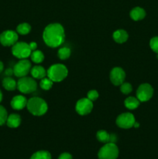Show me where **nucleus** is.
I'll use <instances>...</instances> for the list:
<instances>
[{"label": "nucleus", "mask_w": 158, "mask_h": 159, "mask_svg": "<svg viewBox=\"0 0 158 159\" xmlns=\"http://www.w3.org/2000/svg\"><path fill=\"white\" fill-rule=\"evenodd\" d=\"M43 39L45 43L50 48H57L64 43L65 39L64 30L60 23H51L43 30Z\"/></svg>", "instance_id": "obj_1"}, {"label": "nucleus", "mask_w": 158, "mask_h": 159, "mask_svg": "<svg viewBox=\"0 0 158 159\" xmlns=\"http://www.w3.org/2000/svg\"><path fill=\"white\" fill-rule=\"evenodd\" d=\"M29 113L34 116H40L45 114L47 111V104L43 99L39 97H33L27 101L26 104Z\"/></svg>", "instance_id": "obj_2"}, {"label": "nucleus", "mask_w": 158, "mask_h": 159, "mask_svg": "<svg viewBox=\"0 0 158 159\" xmlns=\"http://www.w3.org/2000/svg\"><path fill=\"white\" fill-rule=\"evenodd\" d=\"M68 74V68L62 64H55L51 65L46 71V75L54 82L63 81L67 77Z\"/></svg>", "instance_id": "obj_3"}, {"label": "nucleus", "mask_w": 158, "mask_h": 159, "mask_svg": "<svg viewBox=\"0 0 158 159\" xmlns=\"http://www.w3.org/2000/svg\"><path fill=\"white\" fill-rule=\"evenodd\" d=\"M119 156V148L115 143H106L98 153L99 159H116Z\"/></svg>", "instance_id": "obj_4"}, {"label": "nucleus", "mask_w": 158, "mask_h": 159, "mask_svg": "<svg viewBox=\"0 0 158 159\" xmlns=\"http://www.w3.org/2000/svg\"><path fill=\"white\" fill-rule=\"evenodd\" d=\"M37 88V82L33 78L22 77L17 82V89L24 94H29L36 91Z\"/></svg>", "instance_id": "obj_5"}, {"label": "nucleus", "mask_w": 158, "mask_h": 159, "mask_svg": "<svg viewBox=\"0 0 158 159\" xmlns=\"http://www.w3.org/2000/svg\"><path fill=\"white\" fill-rule=\"evenodd\" d=\"M12 53L15 57L20 59H26L29 57L32 53L29 43L26 42H16L12 45Z\"/></svg>", "instance_id": "obj_6"}, {"label": "nucleus", "mask_w": 158, "mask_h": 159, "mask_svg": "<svg viewBox=\"0 0 158 159\" xmlns=\"http://www.w3.org/2000/svg\"><path fill=\"white\" fill-rule=\"evenodd\" d=\"M31 70V63L27 59H21L15 65L13 68V74L16 77H25Z\"/></svg>", "instance_id": "obj_7"}, {"label": "nucleus", "mask_w": 158, "mask_h": 159, "mask_svg": "<svg viewBox=\"0 0 158 159\" xmlns=\"http://www.w3.org/2000/svg\"><path fill=\"white\" fill-rule=\"evenodd\" d=\"M153 95V89L150 84L144 83L139 86L136 91V98L140 102L150 100Z\"/></svg>", "instance_id": "obj_8"}, {"label": "nucleus", "mask_w": 158, "mask_h": 159, "mask_svg": "<svg viewBox=\"0 0 158 159\" xmlns=\"http://www.w3.org/2000/svg\"><path fill=\"white\" fill-rule=\"evenodd\" d=\"M136 120L131 113H124L119 115L116 119V124L123 129H129L133 127Z\"/></svg>", "instance_id": "obj_9"}, {"label": "nucleus", "mask_w": 158, "mask_h": 159, "mask_svg": "<svg viewBox=\"0 0 158 159\" xmlns=\"http://www.w3.org/2000/svg\"><path fill=\"white\" fill-rule=\"evenodd\" d=\"M18 34L13 30H6L0 34V43L5 47L12 46L18 40Z\"/></svg>", "instance_id": "obj_10"}, {"label": "nucleus", "mask_w": 158, "mask_h": 159, "mask_svg": "<svg viewBox=\"0 0 158 159\" xmlns=\"http://www.w3.org/2000/svg\"><path fill=\"white\" fill-rule=\"evenodd\" d=\"M75 109L77 113L81 116L88 114L93 109L92 101L88 98H82L77 102Z\"/></svg>", "instance_id": "obj_11"}, {"label": "nucleus", "mask_w": 158, "mask_h": 159, "mask_svg": "<svg viewBox=\"0 0 158 159\" xmlns=\"http://www.w3.org/2000/svg\"><path fill=\"white\" fill-rule=\"evenodd\" d=\"M125 78V73L122 68L116 67L110 72V80L115 85H120L123 83Z\"/></svg>", "instance_id": "obj_12"}, {"label": "nucleus", "mask_w": 158, "mask_h": 159, "mask_svg": "<svg viewBox=\"0 0 158 159\" xmlns=\"http://www.w3.org/2000/svg\"><path fill=\"white\" fill-rule=\"evenodd\" d=\"M11 107L12 109L15 110H21L24 108L25 107H26V104H27V100H26V97H24L23 96H15L12 98V99L11 100Z\"/></svg>", "instance_id": "obj_13"}, {"label": "nucleus", "mask_w": 158, "mask_h": 159, "mask_svg": "<svg viewBox=\"0 0 158 159\" xmlns=\"http://www.w3.org/2000/svg\"><path fill=\"white\" fill-rule=\"evenodd\" d=\"M98 141H99L102 143H115L116 141V137L115 134H109L107 133L105 130H101L97 132L96 134Z\"/></svg>", "instance_id": "obj_14"}, {"label": "nucleus", "mask_w": 158, "mask_h": 159, "mask_svg": "<svg viewBox=\"0 0 158 159\" xmlns=\"http://www.w3.org/2000/svg\"><path fill=\"white\" fill-rule=\"evenodd\" d=\"M21 124V118L19 114L16 113H12L9 116H8L6 124L10 128H16Z\"/></svg>", "instance_id": "obj_15"}, {"label": "nucleus", "mask_w": 158, "mask_h": 159, "mask_svg": "<svg viewBox=\"0 0 158 159\" xmlns=\"http://www.w3.org/2000/svg\"><path fill=\"white\" fill-rule=\"evenodd\" d=\"M30 73L34 79H42L46 77V71L42 66H34L31 68Z\"/></svg>", "instance_id": "obj_16"}, {"label": "nucleus", "mask_w": 158, "mask_h": 159, "mask_svg": "<svg viewBox=\"0 0 158 159\" xmlns=\"http://www.w3.org/2000/svg\"><path fill=\"white\" fill-rule=\"evenodd\" d=\"M146 16V12L143 8L135 7L130 11V17L135 21L141 20Z\"/></svg>", "instance_id": "obj_17"}, {"label": "nucleus", "mask_w": 158, "mask_h": 159, "mask_svg": "<svg viewBox=\"0 0 158 159\" xmlns=\"http://www.w3.org/2000/svg\"><path fill=\"white\" fill-rule=\"evenodd\" d=\"M128 34L124 30H118L115 31L114 34H113V39L116 43H125L128 40Z\"/></svg>", "instance_id": "obj_18"}, {"label": "nucleus", "mask_w": 158, "mask_h": 159, "mask_svg": "<svg viewBox=\"0 0 158 159\" xmlns=\"http://www.w3.org/2000/svg\"><path fill=\"white\" fill-rule=\"evenodd\" d=\"M2 86L8 91H13L17 88V82L11 77H6L2 80Z\"/></svg>", "instance_id": "obj_19"}, {"label": "nucleus", "mask_w": 158, "mask_h": 159, "mask_svg": "<svg viewBox=\"0 0 158 159\" xmlns=\"http://www.w3.org/2000/svg\"><path fill=\"white\" fill-rule=\"evenodd\" d=\"M139 103H140V101L137 98H135L133 96H129V97L126 98L124 102L125 107L129 110H135L139 107Z\"/></svg>", "instance_id": "obj_20"}, {"label": "nucleus", "mask_w": 158, "mask_h": 159, "mask_svg": "<svg viewBox=\"0 0 158 159\" xmlns=\"http://www.w3.org/2000/svg\"><path fill=\"white\" fill-rule=\"evenodd\" d=\"M31 60L34 62V63H41L44 60V55H43V52L38 50H35L33 51L30 54Z\"/></svg>", "instance_id": "obj_21"}, {"label": "nucleus", "mask_w": 158, "mask_h": 159, "mask_svg": "<svg viewBox=\"0 0 158 159\" xmlns=\"http://www.w3.org/2000/svg\"><path fill=\"white\" fill-rule=\"evenodd\" d=\"M31 30V26L29 23H23L18 25L16 27V31L18 34H21V35H26L28 34Z\"/></svg>", "instance_id": "obj_22"}, {"label": "nucleus", "mask_w": 158, "mask_h": 159, "mask_svg": "<svg viewBox=\"0 0 158 159\" xmlns=\"http://www.w3.org/2000/svg\"><path fill=\"white\" fill-rule=\"evenodd\" d=\"M30 159H51V155L46 151H39L35 152Z\"/></svg>", "instance_id": "obj_23"}, {"label": "nucleus", "mask_w": 158, "mask_h": 159, "mask_svg": "<svg viewBox=\"0 0 158 159\" xmlns=\"http://www.w3.org/2000/svg\"><path fill=\"white\" fill-rule=\"evenodd\" d=\"M71 49L68 48H60L58 50V52H57V54H58V57L61 60H65V59H68V57L71 55Z\"/></svg>", "instance_id": "obj_24"}, {"label": "nucleus", "mask_w": 158, "mask_h": 159, "mask_svg": "<svg viewBox=\"0 0 158 159\" xmlns=\"http://www.w3.org/2000/svg\"><path fill=\"white\" fill-rule=\"evenodd\" d=\"M53 82H53L50 79H49V78H43V79H42L41 81H40V88L43 89L44 90L50 89L51 87H52L53 85Z\"/></svg>", "instance_id": "obj_25"}, {"label": "nucleus", "mask_w": 158, "mask_h": 159, "mask_svg": "<svg viewBox=\"0 0 158 159\" xmlns=\"http://www.w3.org/2000/svg\"><path fill=\"white\" fill-rule=\"evenodd\" d=\"M8 118V113L5 107L0 105V126L6 124Z\"/></svg>", "instance_id": "obj_26"}, {"label": "nucleus", "mask_w": 158, "mask_h": 159, "mask_svg": "<svg viewBox=\"0 0 158 159\" xmlns=\"http://www.w3.org/2000/svg\"><path fill=\"white\" fill-rule=\"evenodd\" d=\"M120 90L123 94H129L133 90L131 84L129 83H122L120 85Z\"/></svg>", "instance_id": "obj_27"}, {"label": "nucleus", "mask_w": 158, "mask_h": 159, "mask_svg": "<svg viewBox=\"0 0 158 159\" xmlns=\"http://www.w3.org/2000/svg\"><path fill=\"white\" fill-rule=\"evenodd\" d=\"M150 48L158 54V37H154L150 41Z\"/></svg>", "instance_id": "obj_28"}, {"label": "nucleus", "mask_w": 158, "mask_h": 159, "mask_svg": "<svg viewBox=\"0 0 158 159\" xmlns=\"http://www.w3.org/2000/svg\"><path fill=\"white\" fill-rule=\"evenodd\" d=\"M87 96L90 100L94 101L99 98V93L96 90H90L87 94Z\"/></svg>", "instance_id": "obj_29"}, {"label": "nucleus", "mask_w": 158, "mask_h": 159, "mask_svg": "<svg viewBox=\"0 0 158 159\" xmlns=\"http://www.w3.org/2000/svg\"><path fill=\"white\" fill-rule=\"evenodd\" d=\"M58 159H73V157L71 154L68 153V152H64V153H62L59 156Z\"/></svg>", "instance_id": "obj_30"}, {"label": "nucleus", "mask_w": 158, "mask_h": 159, "mask_svg": "<svg viewBox=\"0 0 158 159\" xmlns=\"http://www.w3.org/2000/svg\"><path fill=\"white\" fill-rule=\"evenodd\" d=\"M29 48H30L31 51H35V50H37V44L36 42H31L30 43H29Z\"/></svg>", "instance_id": "obj_31"}, {"label": "nucleus", "mask_w": 158, "mask_h": 159, "mask_svg": "<svg viewBox=\"0 0 158 159\" xmlns=\"http://www.w3.org/2000/svg\"><path fill=\"white\" fill-rule=\"evenodd\" d=\"M6 74L7 75H11L13 74V69H11V68H9L6 71Z\"/></svg>", "instance_id": "obj_32"}, {"label": "nucleus", "mask_w": 158, "mask_h": 159, "mask_svg": "<svg viewBox=\"0 0 158 159\" xmlns=\"http://www.w3.org/2000/svg\"><path fill=\"white\" fill-rule=\"evenodd\" d=\"M3 68H4V65H3L2 62L1 61H0V73H1L2 71Z\"/></svg>", "instance_id": "obj_33"}, {"label": "nucleus", "mask_w": 158, "mask_h": 159, "mask_svg": "<svg viewBox=\"0 0 158 159\" xmlns=\"http://www.w3.org/2000/svg\"><path fill=\"white\" fill-rule=\"evenodd\" d=\"M133 127H134L135 128H137V127H139V123H137V122H135V124H134V125H133Z\"/></svg>", "instance_id": "obj_34"}, {"label": "nucleus", "mask_w": 158, "mask_h": 159, "mask_svg": "<svg viewBox=\"0 0 158 159\" xmlns=\"http://www.w3.org/2000/svg\"><path fill=\"white\" fill-rule=\"evenodd\" d=\"M2 100V93L1 90H0V102H1Z\"/></svg>", "instance_id": "obj_35"}, {"label": "nucleus", "mask_w": 158, "mask_h": 159, "mask_svg": "<svg viewBox=\"0 0 158 159\" xmlns=\"http://www.w3.org/2000/svg\"><path fill=\"white\" fill-rule=\"evenodd\" d=\"M157 58H158V54H157Z\"/></svg>", "instance_id": "obj_36"}]
</instances>
